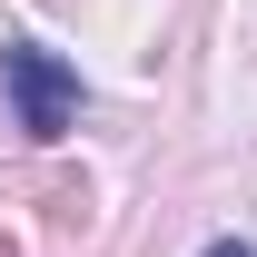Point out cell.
Wrapping results in <instances>:
<instances>
[{"instance_id":"cell-1","label":"cell","mask_w":257,"mask_h":257,"mask_svg":"<svg viewBox=\"0 0 257 257\" xmlns=\"http://www.w3.org/2000/svg\"><path fill=\"white\" fill-rule=\"evenodd\" d=\"M0 89H10V109H20L30 139H60L69 109H79V69L50 60V50H30V40H10V50H0Z\"/></svg>"},{"instance_id":"cell-2","label":"cell","mask_w":257,"mask_h":257,"mask_svg":"<svg viewBox=\"0 0 257 257\" xmlns=\"http://www.w3.org/2000/svg\"><path fill=\"white\" fill-rule=\"evenodd\" d=\"M208 257H257V247H247V237H208Z\"/></svg>"}]
</instances>
